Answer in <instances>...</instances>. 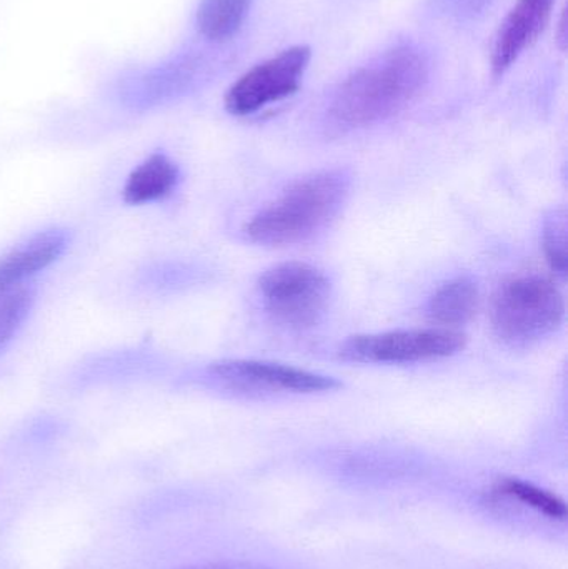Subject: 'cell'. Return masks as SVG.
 <instances>
[{
  "instance_id": "obj_5",
  "label": "cell",
  "mask_w": 568,
  "mask_h": 569,
  "mask_svg": "<svg viewBox=\"0 0 568 569\" xmlns=\"http://www.w3.org/2000/svg\"><path fill=\"white\" fill-rule=\"evenodd\" d=\"M310 59L312 50L309 47L293 46L263 60L230 87L226 109L232 116L246 117L289 99L300 89Z\"/></svg>"
},
{
  "instance_id": "obj_2",
  "label": "cell",
  "mask_w": 568,
  "mask_h": 569,
  "mask_svg": "<svg viewBox=\"0 0 568 569\" xmlns=\"http://www.w3.org/2000/svg\"><path fill=\"white\" fill-rule=\"evenodd\" d=\"M349 186V177L340 170L299 180L250 220L247 239L266 247L292 246L310 239L342 209Z\"/></svg>"
},
{
  "instance_id": "obj_16",
  "label": "cell",
  "mask_w": 568,
  "mask_h": 569,
  "mask_svg": "<svg viewBox=\"0 0 568 569\" xmlns=\"http://www.w3.org/2000/svg\"><path fill=\"white\" fill-rule=\"evenodd\" d=\"M177 569H270L262 565L247 563V561H219V563L193 565Z\"/></svg>"
},
{
  "instance_id": "obj_9",
  "label": "cell",
  "mask_w": 568,
  "mask_h": 569,
  "mask_svg": "<svg viewBox=\"0 0 568 569\" xmlns=\"http://www.w3.org/2000/svg\"><path fill=\"white\" fill-rule=\"evenodd\" d=\"M69 243V230L53 227L40 230L13 247L0 259V300L49 269L66 253Z\"/></svg>"
},
{
  "instance_id": "obj_7",
  "label": "cell",
  "mask_w": 568,
  "mask_h": 569,
  "mask_svg": "<svg viewBox=\"0 0 568 569\" xmlns=\"http://www.w3.org/2000/svg\"><path fill=\"white\" fill-rule=\"evenodd\" d=\"M206 377L230 390L292 391L322 393L337 390L339 381L300 368L257 360H222L209 365Z\"/></svg>"
},
{
  "instance_id": "obj_6",
  "label": "cell",
  "mask_w": 568,
  "mask_h": 569,
  "mask_svg": "<svg viewBox=\"0 0 568 569\" xmlns=\"http://www.w3.org/2000/svg\"><path fill=\"white\" fill-rule=\"evenodd\" d=\"M466 347V338L454 330H410L362 335L340 347L342 360L357 363H412L452 357Z\"/></svg>"
},
{
  "instance_id": "obj_11",
  "label": "cell",
  "mask_w": 568,
  "mask_h": 569,
  "mask_svg": "<svg viewBox=\"0 0 568 569\" xmlns=\"http://www.w3.org/2000/svg\"><path fill=\"white\" fill-rule=\"evenodd\" d=\"M479 308V288L470 279H457L444 284L430 298L429 313L444 327L469 323Z\"/></svg>"
},
{
  "instance_id": "obj_10",
  "label": "cell",
  "mask_w": 568,
  "mask_h": 569,
  "mask_svg": "<svg viewBox=\"0 0 568 569\" xmlns=\"http://www.w3.org/2000/svg\"><path fill=\"white\" fill-rule=\"evenodd\" d=\"M180 179L182 173L172 159L166 153H152L127 177L122 190L123 202L146 206L169 199L179 187Z\"/></svg>"
},
{
  "instance_id": "obj_12",
  "label": "cell",
  "mask_w": 568,
  "mask_h": 569,
  "mask_svg": "<svg viewBox=\"0 0 568 569\" xmlns=\"http://www.w3.org/2000/svg\"><path fill=\"white\" fill-rule=\"evenodd\" d=\"M253 0H202L197 10V29L210 42H226L239 32Z\"/></svg>"
},
{
  "instance_id": "obj_14",
  "label": "cell",
  "mask_w": 568,
  "mask_h": 569,
  "mask_svg": "<svg viewBox=\"0 0 568 569\" xmlns=\"http://www.w3.org/2000/svg\"><path fill=\"white\" fill-rule=\"evenodd\" d=\"M36 301V288L30 284L17 288L0 300V351L16 337L29 317Z\"/></svg>"
},
{
  "instance_id": "obj_4",
  "label": "cell",
  "mask_w": 568,
  "mask_h": 569,
  "mask_svg": "<svg viewBox=\"0 0 568 569\" xmlns=\"http://www.w3.org/2000/svg\"><path fill=\"white\" fill-rule=\"evenodd\" d=\"M263 307L280 323L313 327L329 307L330 282L309 263H280L259 280Z\"/></svg>"
},
{
  "instance_id": "obj_3",
  "label": "cell",
  "mask_w": 568,
  "mask_h": 569,
  "mask_svg": "<svg viewBox=\"0 0 568 569\" xmlns=\"http://www.w3.org/2000/svg\"><path fill=\"white\" fill-rule=\"evenodd\" d=\"M564 315L566 305L556 284L542 277H517L494 297L490 323L502 343L526 348L556 333Z\"/></svg>"
},
{
  "instance_id": "obj_13",
  "label": "cell",
  "mask_w": 568,
  "mask_h": 569,
  "mask_svg": "<svg viewBox=\"0 0 568 569\" xmlns=\"http://www.w3.org/2000/svg\"><path fill=\"white\" fill-rule=\"evenodd\" d=\"M497 491L504 497L519 500L520 503L527 505V507L534 508V510L547 515L554 520H564L567 517L566 503L556 495L549 493V491L542 490L536 485L520 480H504L500 481Z\"/></svg>"
},
{
  "instance_id": "obj_1",
  "label": "cell",
  "mask_w": 568,
  "mask_h": 569,
  "mask_svg": "<svg viewBox=\"0 0 568 569\" xmlns=\"http://www.w3.org/2000/svg\"><path fill=\"white\" fill-rule=\"evenodd\" d=\"M427 77L420 50L393 47L343 80L330 103V122L347 132L390 119L419 96Z\"/></svg>"
},
{
  "instance_id": "obj_8",
  "label": "cell",
  "mask_w": 568,
  "mask_h": 569,
  "mask_svg": "<svg viewBox=\"0 0 568 569\" xmlns=\"http://www.w3.org/2000/svg\"><path fill=\"white\" fill-rule=\"evenodd\" d=\"M556 0H519L497 30L492 49V73L502 77L539 39L552 19Z\"/></svg>"
},
{
  "instance_id": "obj_15",
  "label": "cell",
  "mask_w": 568,
  "mask_h": 569,
  "mask_svg": "<svg viewBox=\"0 0 568 569\" xmlns=\"http://www.w3.org/2000/svg\"><path fill=\"white\" fill-rule=\"evenodd\" d=\"M544 249L550 267L560 276L567 272V223L562 212H554L544 227Z\"/></svg>"
}]
</instances>
